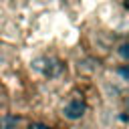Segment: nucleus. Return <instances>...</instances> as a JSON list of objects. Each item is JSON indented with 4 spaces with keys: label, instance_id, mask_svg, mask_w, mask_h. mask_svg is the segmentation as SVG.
<instances>
[{
    "label": "nucleus",
    "instance_id": "6",
    "mask_svg": "<svg viewBox=\"0 0 129 129\" xmlns=\"http://www.w3.org/2000/svg\"><path fill=\"white\" fill-rule=\"evenodd\" d=\"M127 6H129V0H127Z\"/></svg>",
    "mask_w": 129,
    "mask_h": 129
},
{
    "label": "nucleus",
    "instance_id": "2",
    "mask_svg": "<svg viewBox=\"0 0 129 129\" xmlns=\"http://www.w3.org/2000/svg\"><path fill=\"white\" fill-rule=\"evenodd\" d=\"M40 62H44L42 73H44L46 77H54V75H58V73L62 71V64H60L58 60H54V58H42Z\"/></svg>",
    "mask_w": 129,
    "mask_h": 129
},
{
    "label": "nucleus",
    "instance_id": "1",
    "mask_svg": "<svg viewBox=\"0 0 129 129\" xmlns=\"http://www.w3.org/2000/svg\"><path fill=\"white\" fill-rule=\"evenodd\" d=\"M87 111V103L83 99H71L64 107H62V117L69 121H79Z\"/></svg>",
    "mask_w": 129,
    "mask_h": 129
},
{
    "label": "nucleus",
    "instance_id": "4",
    "mask_svg": "<svg viewBox=\"0 0 129 129\" xmlns=\"http://www.w3.org/2000/svg\"><path fill=\"white\" fill-rule=\"evenodd\" d=\"M28 129H50L48 125H44V123H32Z\"/></svg>",
    "mask_w": 129,
    "mask_h": 129
},
{
    "label": "nucleus",
    "instance_id": "3",
    "mask_svg": "<svg viewBox=\"0 0 129 129\" xmlns=\"http://www.w3.org/2000/svg\"><path fill=\"white\" fill-rule=\"evenodd\" d=\"M117 54L123 58V60H129V42H125V44H121L119 48H117Z\"/></svg>",
    "mask_w": 129,
    "mask_h": 129
},
{
    "label": "nucleus",
    "instance_id": "5",
    "mask_svg": "<svg viewBox=\"0 0 129 129\" xmlns=\"http://www.w3.org/2000/svg\"><path fill=\"white\" fill-rule=\"evenodd\" d=\"M119 73H121L125 79H129V69H127V67H121V69H119Z\"/></svg>",
    "mask_w": 129,
    "mask_h": 129
}]
</instances>
